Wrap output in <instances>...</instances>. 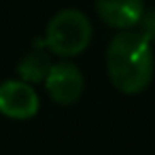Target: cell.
I'll use <instances>...</instances> for the list:
<instances>
[{"label": "cell", "instance_id": "obj_5", "mask_svg": "<svg viewBox=\"0 0 155 155\" xmlns=\"http://www.w3.org/2000/svg\"><path fill=\"white\" fill-rule=\"evenodd\" d=\"M96 11L110 28L127 30L138 26L144 13V5L142 0H96Z\"/></svg>", "mask_w": 155, "mask_h": 155}, {"label": "cell", "instance_id": "obj_6", "mask_svg": "<svg viewBox=\"0 0 155 155\" xmlns=\"http://www.w3.org/2000/svg\"><path fill=\"white\" fill-rule=\"evenodd\" d=\"M51 66H53V64L49 62V58H47L45 53L32 51V53H28V55L17 64V72H19L26 81H30V83H41V81L47 79Z\"/></svg>", "mask_w": 155, "mask_h": 155}, {"label": "cell", "instance_id": "obj_1", "mask_svg": "<svg viewBox=\"0 0 155 155\" xmlns=\"http://www.w3.org/2000/svg\"><path fill=\"white\" fill-rule=\"evenodd\" d=\"M106 70L110 83L127 96L140 94L153 79L151 41L142 32H121L106 49Z\"/></svg>", "mask_w": 155, "mask_h": 155}, {"label": "cell", "instance_id": "obj_3", "mask_svg": "<svg viewBox=\"0 0 155 155\" xmlns=\"http://www.w3.org/2000/svg\"><path fill=\"white\" fill-rule=\"evenodd\" d=\"M45 85H47V91H49L53 102H58V104H74L83 94L85 81H83L81 70L74 64L60 62V64L51 66V70H49V74L45 79Z\"/></svg>", "mask_w": 155, "mask_h": 155}, {"label": "cell", "instance_id": "obj_7", "mask_svg": "<svg viewBox=\"0 0 155 155\" xmlns=\"http://www.w3.org/2000/svg\"><path fill=\"white\" fill-rule=\"evenodd\" d=\"M140 32L149 38V41H155V9L149 11V13H142L140 17Z\"/></svg>", "mask_w": 155, "mask_h": 155}, {"label": "cell", "instance_id": "obj_2", "mask_svg": "<svg viewBox=\"0 0 155 155\" xmlns=\"http://www.w3.org/2000/svg\"><path fill=\"white\" fill-rule=\"evenodd\" d=\"M91 41V24L85 13L77 9H64L55 13L45 32V45L62 58L79 55Z\"/></svg>", "mask_w": 155, "mask_h": 155}, {"label": "cell", "instance_id": "obj_4", "mask_svg": "<svg viewBox=\"0 0 155 155\" xmlns=\"http://www.w3.org/2000/svg\"><path fill=\"white\" fill-rule=\"evenodd\" d=\"M0 113L11 119H30L38 113V96L24 81H5L0 85Z\"/></svg>", "mask_w": 155, "mask_h": 155}]
</instances>
